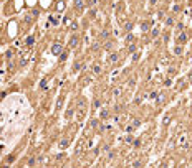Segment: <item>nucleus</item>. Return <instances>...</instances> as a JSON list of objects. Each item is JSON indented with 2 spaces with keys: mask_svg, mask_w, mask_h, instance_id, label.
<instances>
[{
  "mask_svg": "<svg viewBox=\"0 0 192 168\" xmlns=\"http://www.w3.org/2000/svg\"><path fill=\"white\" fill-rule=\"evenodd\" d=\"M61 50H63V48H61L60 43H55L53 46H51V53H53V54H60Z\"/></svg>",
  "mask_w": 192,
  "mask_h": 168,
  "instance_id": "f257e3e1",
  "label": "nucleus"
},
{
  "mask_svg": "<svg viewBox=\"0 0 192 168\" xmlns=\"http://www.w3.org/2000/svg\"><path fill=\"white\" fill-rule=\"evenodd\" d=\"M187 38H189L187 31H182V33L179 35V38H177V41H179V43H186V41H187Z\"/></svg>",
  "mask_w": 192,
  "mask_h": 168,
  "instance_id": "f03ea898",
  "label": "nucleus"
},
{
  "mask_svg": "<svg viewBox=\"0 0 192 168\" xmlns=\"http://www.w3.org/2000/svg\"><path fill=\"white\" fill-rule=\"evenodd\" d=\"M78 41H80V38L76 36V35H75V36H71V38H70V46L76 48V46H78Z\"/></svg>",
  "mask_w": 192,
  "mask_h": 168,
  "instance_id": "7ed1b4c3",
  "label": "nucleus"
},
{
  "mask_svg": "<svg viewBox=\"0 0 192 168\" xmlns=\"http://www.w3.org/2000/svg\"><path fill=\"white\" fill-rule=\"evenodd\" d=\"M75 7H76V10H83L85 8V2L83 0H75Z\"/></svg>",
  "mask_w": 192,
  "mask_h": 168,
  "instance_id": "20e7f679",
  "label": "nucleus"
},
{
  "mask_svg": "<svg viewBox=\"0 0 192 168\" xmlns=\"http://www.w3.org/2000/svg\"><path fill=\"white\" fill-rule=\"evenodd\" d=\"M166 25L167 26H172L174 25V17H166Z\"/></svg>",
  "mask_w": 192,
  "mask_h": 168,
  "instance_id": "39448f33",
  "label": "nucleus"
},
{
  "mask_svg": "<svg viewBox=\"0 0 192 168\" xmlns=\"http://www.w3.org/2000/svg\"><path fill=\"white\" fill-rule=\"evenodd\" d=\"M33 43H35V38H33V36H27V40H25V45H28V46H32Z\"/></svg>",
  "mask_w": 192,
  "mask_h": 168,
  "instance_id": "423d86ee",
  "label": "nucleus"
},
{
  "mask_svg": "<svg viewBox=\"0 0 192 168\" xmlns=\"http://www.w3.org/2000/svg\"><path fill=\"white\" fill-rule=\"evenodd\" d=\"M58 18H60V17H53V15H51L50 17V22L55 23V25H58V23H60V20H58Z\"/></svg>",
  "mask_w": 192,
  "mask_h": 168,
  "instance_id": "0eeeda50",
  "label": "nucleus"
},
{
  "mask_svg": "<svg viewBox=\"0 0 192 168\" xmlns=\"http://www.w3.org/2000/svg\"><path fill=\"white\" fill-rule=\"evenodd\" d=\"M172 12H174V13L181 12V5H177V3H176V5H174V7H172Z\"/></svg>",
  "mask_w": 192,
  "mask_h": 168,
  "instance_id": "6e6552de",
  "label": "nucleus"
},
{
  "mask_svg": "<svg viewBox=\"0 0 192 168\" xmlns=\"http://www.w3.org/2000/svg\"><path fill=\"white\" fill-rule=\"evenodd\" d=\"M66 145H68V138H63V140L60 142V147L63 148V147H66Z\"/></svg>",
  "mask_w": 192,
  "mask_h": 168,
  "instance_id": "1a4fd4ad",
  "label": "nucleus"
},
{
  "mask_svg": "<svg viewBox=\"0 0 192 168\" xmlns=\"http://www.w3.org/2000/svg\"><path fill=\"white\" fill-rule=\"evenodd\" d=\"M93 71H95V73H99V71H101V66H99V64H93Z\"/></svg>",
  "mask_w": 192,
  "mask_h": 168,
  "instance_id": "9d476101",
  "label": "nucleus"
},
{
  "mask_svg": "<svg viewBox=\"0 0 192 168\" xmlns=\"http://www.w3.org/2000/svg\"><path fill=\"white\" fill-rule=\"evenodd\" d=\"M76 30H78V23L73 22V23H71V31H76Z\"/></svg>",
  "mask_w": 192,
  "mask_h": 168,
  "instance_id": "9b49d317",
  "label": "nucleus"
},
{
  "mask_svg": "<svg viewBox=\"0 0 192 168\" xmlns=\"http://www.w3.org/2000/svg\"><path fill=\"white\" fill-rule=\"evenodd\" d=\"M174 53H176V54H181V53H182V48H181V46H177L176 50H174Z\"/></svg>",
  "mask_w": 192,
  "mask_h": 168,
  "instance_id": "f8f14e48",
  "label": "nucleus"
},
{
  "mask_svg": "<svg viewBox=\"0 0 192 168\" xmlns=\"http://www.w3.org/2000/svg\"><path fill=\"white\" fill-rule=\"evenodd\" d=\"M111 61H113V63H116V61H118V54H116V53L111 54Z\"/></svg>",
  "mask_w": 192,
  "mask_h": 168,
  "instance_id": "ddd939ff",
  "label": "nucleus"
},
{
  "mask_svg": "<svg viewBox=\"0 0 192 168\" xmlns=\"http://www.w3.org/2000/svg\"><path fill=\"white\" fill-rule=\"evenodd\" d=\"M159 35V28H154V30H152V36H158Z\"/></svg>",
  "mask_w": 192,
  "mask_h": 168,
  "instance_id": "4468645a",
  "label": "nucleus"
},
{
  "mask_svg": "<svg viewBox=\"0 0 192 168\" xmlns=\"http://www.w3.org/2000/svg\"><path fill=\"white\" fill-rule=\"evenodd\" d=\"M158 3V0H151V5H156Z\"/></svg>",
  "mask_w": 192,
  "mask_h": 168,
  "instance_id": "2eb2a0df",
  "label": "nucleus"
},
{
  "mask_svg": "<svg viewBox=\"0 0 192 168\" xmlns=\"http://www.w3.org/2000/svg\"><path fill=\"white\" fill-rule=\"evenodd\" d=\"M189 79H190V81H192V73H190V76H189Z\"/></svg>",
  "mask_w": 192,
  "mask_h": 168,
  "instance_id": "dca6fc26",
  "label": "nucleus"
},
{
  "mask_svg": "<svg viewBox=\"0 0 192 168\" xmlns=\"http://www.w3.org/2000/svg\"><path fill=\"white\" fill-rule=\"evenodd\" d=\"M166 2H171V0H166Z\"/></svg>",
  "mask_w": 192,
  "mask_h": 168,
  "instance_id": "f3484780",
  "label": "nucleus"
},
{
  "mask_svg": "<svg viewBox=\"0 0 192 168\" xmlns=\"http://www.w3.org/2000/svg\"><path fill=\"white\" fill-rule=\"evenodd\" d=\"M103 2H104V0H103Z\"/></svg>",
  "mask_w": 192,
  "mask_h": 168,
  "instance_id": "a211bd4d",
  "label": "nucleus"
}]
</instances>
